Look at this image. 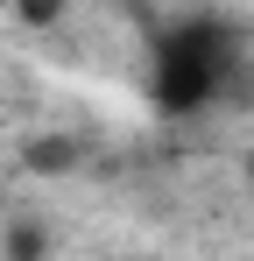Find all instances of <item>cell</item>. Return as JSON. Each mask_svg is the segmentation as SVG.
<instances>
[{"mask_svg":"<svg viewBox=\"0 0 254 261\" xmlns=\"http://www.w3.org/2000/svg\"><path fill=\"white\" fill-rule=\"evenodd\" d=\"M226 85H233V29L226 21L191 14V21L163 29L156 64H148V92L163 113H205Z\"/></svg>","mask_w":254,"mask_h":261,"instance_id":"1","label":"cell"},{"mask_svg":"<svg viewBox=\"0 0 254 261\" xmlns=\"http://www.w3.org/2000/svg\"><path fill=\"white\" fill-rule=\"evenodd\" d=\"M78 163H85L78 134H36V141L21 148V170L29 176H64V170H78Z\"/></svg>","mask_w":254,"mask_h":261,"instance_id":"2","label":"cell"},{"mask_svg":"<svg viewBox=\"0 0 254 261\" xmlns=\"http://www.w3.org/2000/svg\"><path fill=\"white\" fill-rule=\"evenodd\" d=\"M49 254V233H42V219H14L7 233H0V261H42Z\"/></svg>","mask_w":254,"mask_h":261,"instance_id":"3","label":"cell"},{"mask_svg":"<svg viewBox=\"0 0 254 261\" xmlns=\"http://www.w3.org/2000/svg\"><path fill=\"white\" fill-rule=\"evenodd\" d=\"M247 191H254V148H247Z\"/></svg>","mask_w":254,"mask_h":261,"instance_id":"4","label":"cell"}]
</instances>
